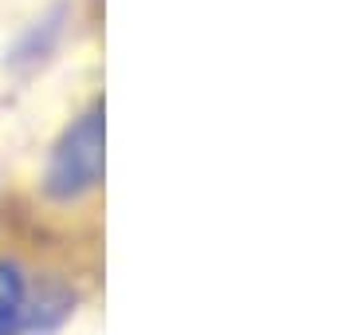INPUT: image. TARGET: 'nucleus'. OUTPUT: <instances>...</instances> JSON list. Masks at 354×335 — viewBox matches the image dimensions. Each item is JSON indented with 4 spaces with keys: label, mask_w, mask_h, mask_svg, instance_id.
<instances>
[{
    "label": "nucleus",
    "mask_w": 354,
    "mask_h": 335,
    "mask_svg": "<svg viewBox=\"0 0 354 335\" xmlns=\"http://www.w3.org/2000/svg\"><path fill=\"white\" fill-rule=\"evenodd\" d=\"M102 181V107L79 115L59 138L48 166L51 197H79Z\"/></svg>",
    "instance_id": "1"
},
{
    "label": "nucleus",
    "mask_w": 354,
    "mask_h": 335,
    "mask_svg": "<svg viewBox=\"0 0 354 335\" xmlns=\"http://www.w3.org/2000/svg\"><path fill=\"white\" fill-rule=\"evenodd\" d=\"M28 320V280L12 260H0V335H16Z\"/></svg>",
    "instance_id": "2"
}]
</instances>
